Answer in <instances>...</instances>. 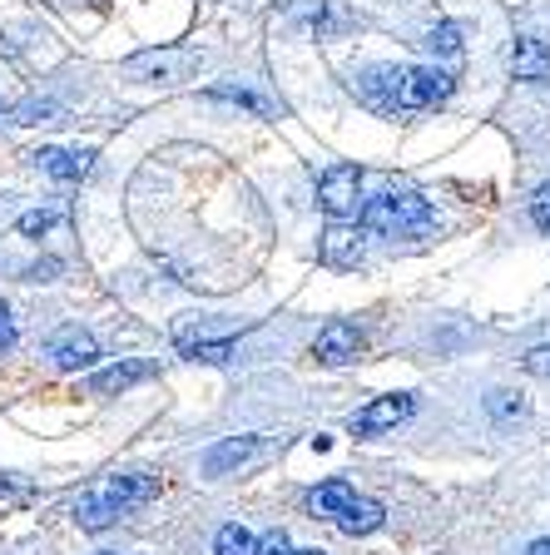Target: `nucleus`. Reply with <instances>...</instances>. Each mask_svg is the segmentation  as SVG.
Instances as JSON below:
<instances>
[{"instance_id": "4468645a", "label": "nucleus", "mask_w": 550, "mask_h": 555, "mask_svg": "<svg viewBox=\"0 0 550 555\" xmlns=\"http://www.w3.org/2000/svg\"><path fill=\"white\" fill-rule=\"evenodd\" d=\"M322 263L328 268H357L362 263V238H357V229H347V223H333V229L322 233Z\"/></svg>"}, {"instance_id": "a878e982", "label": "nucleus", "mask_w": 550, "mask_h": 555, "mask_svg": "<svg viewBox=\"0 0 550 555\" xmlns=\"http://www.w3.org/2000/svg\"><path fill=\"white\" fill-rule=\"evenodd\" d=\"M11 347H15V318H11V308L0 302V358H5Z\"/></svg>"}, {"instance_id": "1a4fd4ad", "label": "nucleus", "mask_w": 550, "mask_h": 555, "mask_svg": "<svg viewBox=\"0 0 550 555\" xmlns=\"http://www.w3.org/2000/svg\"><path fill=\"white\" fill-rule=\"evenodd\" d=\"M312 358H318L322 367H347V362L362 358V333H357L353 323H343V318H333V323L318 333V343H312Z\"/></svg>"}, {"instance_id": "bb28decb", "label": "nucleus", "mask_w": 550, "mask_h": 555, "mask_svg": "<svg viewBox=\"0 0 550 555\" xmlns=\"http://www.w3.org/2000/svg\"><path fill=\"white\" fill-rule=\"evenodd\" d=\"M258 555H293V551H287V535L283 531L264 535V541H258Z\"/></svg>"}, {"instance_id": "6ab92c4d", "label": "nucleus", "mask_w": 550, "mask_h": 555, "mask_svg": "<svg viewBox=\"0 0 550 555\" xmlns=\"http://www.w3.org/2000/svg\"><path fill=\"white\" fill-rule=\"evenodd\" d=\"M214 555H258V541H253L248 526L229 520V526H218V535H214Z\"/></svg>"}, {"instance_id": "2eb2a0df", "label": "nucleus", "mask_w": 550, "mask_h": 555, "mask_svg": "<svg viewBox=\"0 0 550 555\" xmlns=\"http://www.w3.org/2000/svg\"><path fill=\"white\" fill-rule=\"evenodd\" d=\"M353 501H357V491L343 481V476H333V481H322V486H312L308 491V511L312 516H328V520H337Z\"/></svg>"}, {"instance_id": "ddd939ff", "label": "nucleus", "mask_w": 550, "mask_h": 555, "mask_svg": "<svg viewBox=\"0 0 550 555\" xmlns=\"http://www.w3.org/2000/svg\"><path fill=\"white\" fill-rule=\"evenodd\" d=\"M154 377V362L150 358H129V362H115L90 377V392L94 397H115V392H129L135 382H150Z\"/></svg>"}, {"instance_id": "f3484780", "label": "nucleus", "mask_w": 550, "mask_h": 555, "mask_svg": "<svg viewBox=\"0 0 550 555\" xmlns=\"http://www.w3.org/2000/svg\"><path fill=\"white\" fill-rule=\"evenodd\" d=\"M204 94H208L214 104H233V109H248V115H258V119H273V115H278L273 100H264V94L243 90V85H208Z\"/></svg>"}, {"instance_id": "f8f14e48", "label": "nucleus", "mask_w": 550, "mask_h": 555, "mask_svg": "<svg viewBox=\"0 0 550 555\" xmlns=\"http://www.w3.org/2000/svg\"><path fill=\"white\" fill-rule=\"evenodd\" d=\"M511 75L526 85H540L550 80V46L536 40V35H516V46H511Z\"/></svg>"}, {"instance_id": "c756f323", "label": "nucleus", "mask_w": 550, "mask_h": 555, "mask_svg": "<svg viewBox=\"0 0 550 555\" xmlns=\"http://www.w3.org/2000/svg\"><path fill=\"white\" fill-rule=\"evenodd\" d=\"M526 555H550V535H540V541L526 545Z\"/></svg>"}, {"instance_id": "a211bd4d", "label": "nucleus", "mask_w": 550, "mask_h": 555, "mask_svg": "<svg viewBox=\"0 0 550 555\" xmlns=\"http://www.w3.org/2000/svg\"><path fill=\"white\" fill-rule=\"evenodd\" d=\"M526 412H530V406H526V397H521V392H506V387H496V392L486 397V416H491L496 427H516Z\"/></svg>"}, {"instance_id": "412c9836", "label": "nucleus", "mask_w": 550, "mask_h": 555, "mask_svg": "<svg viewBox=\"0 0 550 555\" xmlns=\"http://www.w3.org/2000/svg\"><path fill=\"white\" fill-rule=\"evenodd\" d=\"M60 223V214L55 208H30V214H21V223H15V233H21V238H46L50 229H55Z\"/></svg>"}, {"instance_id": "f257e3e1", "label": "nucleus", "mask_w": 550, "mask_h": 555, "mask_svg": "<svg viewBox=\"0 0 550 555\" xmlns=\"http://www.w3.org/2000/svg\"><path fill=\"white\" fill-rule=\"evenodd\" d=\"M159 496V481L154 476H139V472H129V476H100V481H90L75 496V520H80L85 531H110L119 516H129V511H139L144 501H154Z\"/></svg>"}, {"instance_id": "f03ea898", "label": "nucleus", "mask_w": 550, "mask_h": 555, "mask_svg": "<svg viewBox=\"0 0 550 555\" xmlns=\"http://www.w3.org/2000/svg\"><path fill=\"white\" fill-rule=\"evenodd\" d=\"M432 223H436V208L417 189H382L378 198L362 204V229L382 233V238H417Z\"/></svg>"}, {"instance_id": "7c9ffc66", "label": "nucleus", "mask_w": 550, "mask_h": 555, "mask_svg": "<svg viewBox=\"0 0 550 555\" xmlns=\"http://www.w3.org/2000/svg\"><path fill=\"white\" fill-rule=\"evenodd\" d=\"M293 555H322V551H293Z\"/></svg>"}, {"instance_id": "9b49d317", "label": "nucleus", "mask_w": 550, "mask_h": 555, "mask_svg": "<svg viewBox=\"0 0 550 555\" xmlns=\"http://www.w3.org/2000/svg\"><path fill=\"white\" fill-rule=\"evenodd\" d=\"M30 159L40 164V169L50 173V179H65V184H80L85 173L94 169V159H100V154H94V150H35Z\"/></svg>"}, {"instance_id": "423d86ee", "label": "nucleus", "mask_w": 550, "mask_h": 555, "mask_svg": "<svg viewBox=\"0 0 550 555\" xmlns=\"http://www.w3.org/2000/svg\"><path fill=\"white\" fill-rule=\"evenodd\" d=\"M46 358L55 362L60 372H85V367L100 362V343H94V333H85V327L69 323L46 343Z\"/></svg>"}, {"instance_id": "5701e85b", "label": "nucleus", "mask_w": 550, "mask_h": 555, "mask_svg": "<svg viewBox=\"0 0 550 555\" xmlns=\"http://www.w3.org/2000/svg\"><path fill=\"white\" fill-rule=\"evenodd\" d=\"M426 50H432V55H461V30L451 21L432 25V35H426Z\"/></svg>"}, {"instance_id": "dca6fc26", "label": "nucleus", "mask_w": 550, "mask_h": 555, "mask_svg": "<svg viewBox=\"0 0 550 555\" xmlns=\"http://www.w3.org/2000/svg\"><path fill=\"white\" fill-rule=\"evenodd\" d=\"M382 520H387V511H382V501H372V496H357L353 506L337 516V531L343 535H372V531H382Z\"/></svg>"}, {"instance_id": "b1692460", "label": "nucleus", "mask_w": 550, "mask_h": 555, "mask_svg": "<svg viewBox=\"0 0 550 555\" xmlns=\"http://www.w3.org/2000/svg\"><path fill=\"white\" fill-rule=\"evenodd\" d=\"M530 223H536V229L550 238V184H540L536 198H530Z\"/></svg>"}, {"instance_id": "393cba45", "label": "nucleus", "mask_w": 550, "mask_h": 555, "mask_svg": "<svg viewBox=\"0 0 550 555\" xmlns=\"http://www.w3.org/2000/svg\"><path fill=\"white\" fill-rule=\"evenodd\" d=\"M521 367L536 372V377H550V343L546 347H530L526 358H521Z\"/></svg>"}, {"instance_id": "7ed1b4c3", "label": "nucleus", "mask_w": 550, "mask_h": 555, "mask_svg": "<svg viewBox=\"0 0 550 555\" xmlns=\"http://www.w3.org/2000/svg\"><path fill=\"white\" fill-rule=\"evenodd\" d=\"M199 65H204L199 50L164 46V50H139V55H129L119 69H125V80H139V85H179V80H189Z\"/></svg>"}, {"instance_id": "20e7f679", "label": "nucleus", "mask_w": 550, "mask_h": 555, "mask_svg": "<svg viewBox=\"0 0 550 555\" xmlns=\"http://www.w3.org/2000/svg\"><path fill=\"white\" fill-rule=\"evenodd\" d=\"M451 90H457V80H451L447 69L412 65V69H401V80H397V104H401V115H417V109H436Z\"/></svg>"}, {"instance_id": "aec40b11", "label": "nucleus", "mask_w": 550, "mask_h": 555, "mask_svg": "<svg viewBox=\"0 0 550 555\" xmlns=\"http://www.w3.org/2000/svg\"><path fill=\"white\" fill-rule=\"evenodd\" d=\"M233 352H239V347H233V337H218V343H204V337H199V343H189V337H183L179 343V358H189V362H229Z\"/></svg>"}, {"instance_id": "4be33fe9", "label": "nucleus", "mask_w": 550, "mask_h": 555, "mask_svg": "<svg viewBox=\"0 0 550 555\" xmlns=\"http://www.w3.org/2000/svg\"><path fill=\"white\" fill-rule=\"evenodd\" d=\"M60 119V104L55 100H25L15 109V125H55Z\"/></svg>"}, {"instance_id": "cd10ccee", "label": "nucleus", "mask_w": 550, "mask_h": 555, "mask_svg": "<svg viewBox=\"0 0 550 555\" xmlns=\"http://www.w3.org/2000/svg\"><path fill=\"white\" fill-rule=\"evenodd\" d=\"M55 273H60V263H35L25 278H30V283H50V278H55Z\"/></svg>"}, {"instance_id": "0eeeda50", "label": "nucleus", "mask_w": 550, "mask_h": 555, "mask_svg": "<svg viewBox=\"0 0 550 555\" xmlns=\"http://www.w3.org/2000/svg\"><path fill=\"white\" fill-rule=\"evenodd\" d=\"M412 412H417V397L412 392L378 397V402H367L362 412H353V431H357V437H378V431L401 427V422H407Z\"/></svg>"}, {"instance_id": "39448f33", "label": "nucleus", "mask_w": 550, "mask_h": 555, "mask_svg": "<svg viewBox=\"0 0 550 555\" xmlns=\"http://www.w3.org/2000/svg\"><path fill=\"white\" fill-rule=\"evenodd\" d=\"M357 198H362V169L357 164H333L322 169L318 179V204L333 223H347L357 214Z\"/></svg>"}, {"instance_id": "c85d7f7f", "label": "nucleus", "mask_w": 550, "mask_h": 555, "mask_svg": "<svg viewBox=\"0 0 550 555\" xmlns=\"http://www.w3.org/2000/svg\"><path fill=\"white\" fill-rule=\"evenodd\" d=\"M0 496H30V486H11V481H0Z\"/></svg>"}, {"instance_id": "9d476101", "label": "nucleus", "mask_w": 550, "mask_h": 555, "mask_svg": "<svg viewBox=\"0 0 550 555\" xmlns=\"http://www.w3.org/2000/svg\"><path fill=\"white\" fill-rule=\"evenodd\" d=\"M397 80H401V69H367L362 80H353V90L362 94L367 109H378V115H401V104H397Z\"/></svg>"}, {"instance_id": "6e6552de", "label": "nucleus", "mask_w": 550, "mask_h": 555, "mask_svg": "<svg viewBox=\"0 0 550 555\" xmlns=\"http://www.w3.org/2000/svg\"><path fill=\"white\" fill-rule=\"evenodd\" d=\"M268 441L264 437H223L204 451V476H229V472H243L264 456Z\"/></svg>"}]
</instances>
